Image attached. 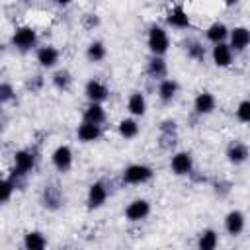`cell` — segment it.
<instances>
[{
  "mask_svg": "<svg viewBox=\"0 0 250 250\" xmlns=\"http://www.w3.org/2000/svg\"><path fill=\"white\" fill-rule=\"evenodd\" d=\"M146 45L152 53V57H162L168 49H170V37H168V31L160 25H150L148 29V35H146Z\"/></svg>",
  "mask_w": 250,
  "mask_h": 250,
  "instance_id": "1",
  "label": "cell"
},
{
  "mask_svg": "<svg viewBox=\"0 0 250 250\" xmlns=\"http://www.w3.org/2000/svg\"><path fill=\"white\" fill-rule=\"evenodd\" d=\"M12 45H14L18 51H21V53L31 51V49L37 45V33H35V29L29 27V25L18 27V29L14 31V35H12Z\"/></svg>",
  "mask_w": 250,
  "mask_h": 250,
  "instance_id": "2",
  "label": "cell"
},
{
  "mask_svg": "<svg viewBox=\"0 0 250 250\" xmlns=\"http://www.w3.org/2000/svg\"><path fill=\"white\" fill-rule=\"evenodd\" d=\"M152 168L146 166V164H131L123 170V182L125 184H133V186H139V184H145L152 178Z\"/></svg>",
  "mask_w": 250,
  "mask_h": 250,
  "instance_id": "3",
  "label": "cell"
},
{
  "mask_svg": "<svg viewBox=\"0 0 250 250\" xmlns=\"http://www.w3.org/2000/svg\"><path fill=\"white\" fill-rule=\"evenodd\" d=\"M229 47H230V51L232 53H240V51H244L246 47H248V43H250V31H248V27H244V25H236L234 29H229Z\"/></svg>",
  "mask_w": 250,
  "mask_h": 250,
  "instance_id": "4",
  "label": "cell"
},
{
  "mask_svg": "<svg viewBox=\"0 0 250 250\" xmlns=\"http://www.w3.org/2000/svg\"><path fill=\"white\" fill-rule=\"evenodd\" d=\"M166 23L174 29H188L191 25V20H189V14L186 12V8L182 4H176L168 10L166 14Z\"/></svg>",
  "mask_w": 250,
  "mask_h": 250,
  "instance_id": "5",
  "label": "cell"
},
{
  "mask_svg": "<svg viewBox=\"0 0 250 250\" xmlns=\"http://www.w3.org/2000/svg\"><path fill=\"white\" fill-rule=\"evenodd\" d=\"M72 160H74V156H72V150H70V146L68 145H61V146H57L55 150H53V154H51V162H53V166L59 170V172H68L70 168H72Z\"/></svg>",
  "mask_w": 250,
  "mask_h": 250,
  "instance_id": "6",
  "label": "cell"
},
{
  "mask_svg": "<svg viewBox=\"0 0 250 250\" xmlns=\"http://www.w3.org/2000/svg\"><path fill=\"white\" fill-rule=\"evenodd\" d=\"M41 203L45 209L49 211H57L61 205H62V191L57 184H47L43 188V193H41Z\"/></svg>",
  "mask_w": 250,
  "mask_h": 250,
  "instance_id": "7",
  "label": "cell"
},
{
  "mask_svg": "<svg viewBox=\"0 0 250 250\" xmlns=\"http://www.w3.org/2000/svg\"><path fill=\"white\" fill-rule=\"evenodd\" d=\"M170 168H172V172L176 176H188V174H191V170H193V158H191V154L186 152V150L176 152L172 156V160H170Z\"/></svg>",
  "mask_w": 250,
  "mask_h": 250,
  "instance_id": "8",
  "label": "cell"
},
{
  "mask_svg": "<svg viewBox=\"0 0 250 250\" xmlns=\"http://www.w3.org/2000/svg\"><path fill=\"white\" fill-rule=\"evenodd\" d=\"M84 94H86V98L90 100V104H102V102L107 100L109 90H107V86H105L104 82H100V80H88L86 86H84Z\"/></svg>",
  "mask_w": 250,
  "mask_h": 250,
  "instance_id": "9",
  "label": "cell"
},
{
  "mask_svg": "<svg viewBox=\"0 0 250 250\" xmlns=\"http://www.w3.org/2000/svg\"><path fill=\"white\" fill-rule=\"evenodd\" d=\"M148 213H150V203H148L146 199H135V201H131V203L125 207V217H127V221H131V223H137V221L146 219Z\"/></svg>",
  "mask_w": 250,
  "mask_h": 250,
  "instance_id": "10",
  "label": "cell"
},
{
  "mask_svg": "<svg viewBox=\"0 0 250 250\" xmlns=\"http://www.w3.org/2000/svg\"><path fill=\"white\" fill-rule=\"evenodd\" d=\"M35 57H37V62H39L43 68H53V66H57L61 53H59V49L53 47V45H43V47L37 49Z\"/></svg>",
  "mask_w": 250,
  "mask_h": 250,
  "instance_id": "11",
  "label": "cell"
},
{
  "mask_svg": "<svg viewBox=\"0 0 250 250\" xmlns=\"http://www.w3.org/2000/svg\"><path fill=\"white\" fill-rule=\"evenodd\" d=\"M107 199V188L104 182H94L88 189V207L90 209H100Z\"/></svg>",
  "mask_w": 250,
  "mask_h": 250,
  "instance_id": "12",
  "label": "cell"
},
{
  "mask_svg": "<svg viewBox=\"0 0 250 250\" xmlns=\"http://www.w3.org/2000/svg\"><path fill=\"white\" fill-rule=\"evenodd\" d=\"M244 225H246V219H244V213L242 211L234 209V211L227 213V217H225V230L230 236H238L244 230Z\"/></svg>",
  "mask_w": 250,
  "mask_h": 250,
  "instance_id": "13",
  "label": "cell"
},
{
  "mask_svg": "<svg viewBox=\"0 0 250 250\" xmlns=\"http://www.w3.org/2000/svg\"><path fill=\"white\" fill-rule=\"evenodd\" d=\"M211 57H213L215 66H219V68H227V66H230V64H232L234 53L230 51V47H229L227 43H219V45H215V47H213Z\"/></svg>",
  "mask_w": 250,
  "mask_h": 250,
  "instance_id": "14",
  "label": "cell"
},
{
  "mask_svg": "<svg viewBox=\"0 0 250 250\" xmlns=\"http://www.w3.org/2000/svg\"><path fill=\"white\" fill-rule=\"evenodd\" d=\"M215 105H217V100H215V96L211 92H199L195 96V100H193V109H195L197 115H209V113H213Z\"/></svg>",
  "mask_w": 250,
  "mask_h": 250,
  "instance_id": "15",
  "label": "cell"
},
{
  "mask_svg": "<svg viewBox=\"0 0 250 250\" xmlns=\"http://www.w3.org/2000/svg\"><path fill=\"white\" fill-rule=\"evenodd\" d=\"M35 166V156L31 150H18L14 154V170H18L20 174L27 176Z\"/></svg>",
  "mask_w": 250,
  "mask_h": 250,
  "instance_id": "16",
  "label": "cell"
},
{
  "mask_svg": "<svg viewBox=\"0 0 250 250\" xmlns=\"http://www.w3.org/2000/svg\"><path fill=\"white\" fill-rule=\"evenodd\" d=\"M205 37L207 41H211L213 45H219V43H227V37H229V27L223 23V21H213L207 29H205Z\"/></svg>",
  "mask_w": 250,
  "mask_h": 250,
  "instance_id": "17",
  "label": "cell"
},
{
  "mask_svg": "<svg viewBox=\"0 0 250 250\" xmlns=\"http://www.w3.org/2000/svg\"><path fill=\"white\" fill-rule=\"evenodd\" d=\"M227 158H229V162L234 164V166L244 164L246 158H248V146H246L244 143H238V141L230 143L229 148H227Z\"/></svg>",
  "mask_w": 250,
  "mask_h": 250,
  "instance_id": "18",
  "label": "cell"
},
{
  "mask_svg": "<svg viewBox=\"0 0 250 250\" xmlns=\"http://www.w3.org/2000/svg\"><path fill=\"white\" fill-rule=\"evenodd\" d=\"M76 135H78V139H80L82 143H94V141H98V139L102 137V127L82 121V123L78 125V129H76Z\"/></svg>",
  "mask_w": 250,
  "mask_h": 250,
  "instance_id": "19",
  "label": "cell"
},
{
  "mask_svg": "<svg viewBox=\"0 0 250 250\" xmlns=\"http://www.w3.org/2000/svg\"><path fill=\"white\" fill-rule=\"evenodd\" d=\"M178 90H180V84H178L176 80L164 78V80H160V84H158V98H160L164 104H168V102H172V100L176 98Z\"/></svg>",
  "mask_w": 250,
  "mask_h": 250,
  "instance_id": "20",
  "label": "cell"
},
{
  "mask_svg": "<svg viewBox=\"0 0 250 250\" xmlns=\"http://www.w3.org/2000/svg\"><path fill=\"white\" fill-rule=\"evenodd\" d=\"M127 109L135 117H143L146 113V98L141 92H133L127 100Z\"/></svg>",
  "mask_w": 250,
  "mask_h": 250,
  "instance_id": "21",
  "label": "cell"
},
{
  "mask_svg": "<svg viewBox=\"0 0 250 250\" xmlns=\"http://www.w3.org/2000/svg\"><path fill=\"white\" fill-rule=\"evenodd\" d=\"M23 248L25 250H45L47 248V238L41 230H29L23 236Z\"/></svg>",
  "mask_w": 250,
  "mask_h": 250,
  "instance_id": "22",
  "label": "cell"
},
{
  "mask_svg": "<svg viewBox=\"0 0 250 250\" xmlns=\"http://www.w3.org/2000/svg\"><path fill=\"white\" fill-rule=\"evenodd\" d=\"M84 121L102 127V123L105 121V109H104V105L102 104H90L84 109Z\"/></svg>",
  "mask_w": 250,
  "mask_h": 250,
  "instance_id": "23",
  "label": "cell"
},
{
  "mask_svg": "<svg viewBox=\"0 0 250 250\" xmlns=\"http://www.w3.org/2000/svg\"><path fill=\"white\" fill-rule=\"evenodd\" d=\"M146 72L150 78H156V80H164L166 78V72H168V66H166V61L162 57H152L148 61V66H146Z\"/></svg>",
  "mask_w": 250,
  "mask_h": 250,
  "instance_id": "24",
  "label": "cell"
},
{
  "mask_svg": "<svg viewBox=\"0 0 250 250\" xmlns=\"http://www.w3.org/2000/svg\"><path fill=\"white\" fill-rule=\"evenodd\" d=\"M217 244H219V234H217V230L205 229V230L199 234L197 250H217Z\"/></svg>",
  "mask_w": 250,
  "mask_h": 250,
  "instance_id": "25",
  "label": "cell"
},
{
  "mask_svg": "<svg viewBox=\"0 0 250 250\" xmlns=\"http://www.w3.org/2000/svg\"><path fill=\"white\" fill-rule=\"evenodd\" d=\"M117 131L119 135L125 139V141H131L139 135V123L133 119V117H127V119H121L119 125H117Z\"/></svg>",
  "mask_w": 250,
  "mask_h": 250,
  "instance_id": "26",
  "label": "cell"
},
{
  "mask_svg": "<svg viewBox=\"0 0 250 250\" xmlns=\"http://www.w3.org/2000/svg\"><path fill=\"white\" fill-rule=\"evenodd\" d=\"M105 55H107V49L102 41H92L86 49V57L90 62H102L105 59Z\"/></svg>",
  "mask_w": 250,
  "mask_h": 250,
  "instance_id": "27",
  "label": "cell"
},
{
  "mask_svg": "<svg viewBox=\"0 0 250 250\" xmlns=\"http://www.w3.org/2000/svg\"><path fill=\"white\" fill-rule=\"evenodd\" d=\"M51 82H53V86H55L57 90H62V92H66V90L70 88V84H72V74H70L68 70L61 68V70H57V72L53 74Z\"/></svg>",
  "mask_w": 250,
  "mask_h": 250,
  "instance_id": "28",
  "label": "cell"
},
{
  "mask_svg": "<svg viewBox=\"0 0 250 250\" xmlns=\"http://www.w3.org/2000/svg\"><path fill=\"white\" fill-rule=\"evenodd\" d=\"M186 53L193 61H203L205 59V47L199 41H188L186 43Z\"/></svg>",
  "mask_w": 250,
  "mask_h": 250,
  "instance_id": "29",
  "label": "cell"
},
{
  "mask_svg": "<svg viewBox=\"0 0 250 250\" xmlns=\"http://www.w3.org/2000/svg\"><path fill=\"white\" fill-rule=\"evenodd\" d=\"M14 189H16V188H14V184H12L10 180H4V178L0 180V205L6 203V201L12 197Z\"/></svg>",
  "mask_w": 250,
  "mask_h": 250,
  "instance_id": "30",
  "label": "cell"
},
{
  "mask_svg": "<svg viewBox=\"0 0 250 250\" xmlns=\"http://www.w3.org/2000/svg\"><path fill=\"white\" fill-rule=\"evenodd\" d=\"M14 96H16L14 86H12L10 82H0V104H8V102H12Z\"/></svg>",
  "mask_w": 250,
  "mask_h": 250,
  "instance_id": "31",
  "label": "cell"
},
{
  "mask_svg": "<svg viewBox=\"0 0 250 250\" xmlns=\"http://www.w3.org/2000/svg\"><path fill=\"white\" fill-rule=\"evenodd\" d=\"M236 117L240 123H248L250 121V102L248 100H242L236 107Z\"/></svg>",
  "mask_w": 250,
  "mask_h": 250,
  "instance_id": "32",
  "label": "cell"
},
{
  "mask_svg": "<svg viewBox=\"0 0 250 250\" xmlns=\"http://www.w3.org/2000/svg\"><path fill=\"white\" fill-rule=\"evenodd\" d=\"M100 25V18L96 16V14H86L84 16V27L86 29H94V27H98Z\"/></svg>",
  "mask_w": 250,
  "mask_h": 250,
  "instance_id": "33",
  "label": "cell"
},
{
  "mask_svg": "<svg viewBox=\"0 0 250 250\" xmlns=\"http://www.w3.org/2000/svg\"><path fill=\"white\" fill-rule=\"evenodd\" d=\"M0 180H2V174H0Z\"/></svg>",
  "mask_w": 250,
  "mask_h": 250,
  "instance_id": "34",
  "label": "cell"
}]
</instances>
